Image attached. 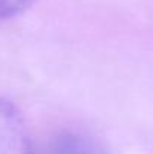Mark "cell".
Listing matches in <instances>:
<instances>
[{"label":"cell","instance_id":"obj_1","mask_svg":"<svg viewBox=\"0 0 153 154\" xmlns=\"http://www.w3.org/2000/svg\"><path fill=\"white\" fill-rule=\"evenodd\" d=\"M30 139L21 112L0 97V154H30Z\"/></svg>","mask_w":153,"mask_h":154},{"label":"cell","instance_id":"obj_3","mask_svg":"<svg viewBox=\"0 0 153 154\" xmlns=\"http://www.w3.org/2000/svg\"><path fill=\"white\" fill-rule=\"evenodd\" d=\"M36 0H0V21L17 17L29 9Z\"/></svg>","mask_w":153,"mask_h":154},{"label":"cell","instance_id":"obj_2","mask_svg":"<svg viewBox=\"0 0 153 154\" xmlns=\"http://www.w3.org/2000/svg\"><path fill=\"white\" fill-rule=\"evenodd\" d=\"M30 154H107L105 148L93 138L83 133H57L45 139Z\"/></svg>","mask_w":153,"mask_h":154}]
</instances>
